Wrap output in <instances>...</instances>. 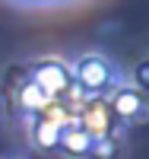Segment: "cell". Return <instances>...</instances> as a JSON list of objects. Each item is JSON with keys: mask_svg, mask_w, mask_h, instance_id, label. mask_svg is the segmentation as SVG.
Returning a JSON list of instances; mask_svg holds the SVG:
<instances>
[{"mask_svg": "<svg viewBox=\"0 0 149 159\" xmlns=\"http://www.w3.org/2000/svg\"><path fill=\"white\" fill-rule=\"evenodd\" d=\"M140 108H143V96L137 89H121L114 96V102H111V111L117 118H124V121H133L140 115Z\"/></svg>", "mask_w": 149, "mask_h": 159, "instance_id": "277c9868", "label": "cell"}, {"mask_svg": "<svg viewBox=\"0 0 149 159\" xmlns=\"http://www.w3.org/2000/svg\"><path fill=\"white\" fill-rule=\"evenodd\" d=\"M32 80H35V83H42V86L48 89L51 99L70 89V70H67L60 61H45V64H38V67L32 70Z\"/></svg>", "mask_w": 149, "mask_h": 159, "instance_id": "7a4b0ae2", "label": "cell"}, {"mask_svg": "<svg viewBox=\"0 0 149 159\" xmlns=\"http://www.w3.org/2000/svg\"><path fill=\"white\" fill-rule=\"evenodd\" d=\"M51 102V96H48V89L42 86V83H32L22 89V105H29V108H45V105Z\"/></svg>", "mask_w": 149, "mask_h": 159, "instance_id": "5b68a950", "label": "cell"}, {"mask_svg": "<svg viewBox=\"0 0 149 159\" xmlns=\"http://www.w3.org/2000/svg\"><path fill=\"white\" fill-rule=\"evenodd\" d=\"M73 76H76V83L83 86V89L99 92V89H105L108 83H111V67H108V61H105V57L89 54V57H83V61H76Z\"/></svg>", "mask_w": 149, "mask_h": 159, "instance_id": "6da1fadb", "label": "cell"}, {"mask_svg": "<svg viewBox=\"0 0 149 159\" xmlns=\"http://www.w3.org/2000/svg\"><path fill=\"white\" fill-rule=\"evenodd\" d=\"M133 80H137V86H140V89H149V61H140V64H137Z\"/></svg>", "mask_w": 149, "mask_h": 159, "instance_id": "8992f818", "label": "cell"}, {"mask_svg": "<svg viewBox=\"0 0 149 159\" xmlns=\"http://www.w3.org/2000/svg\"><path fill=\"white\" fill-rule=\"evenodd\" d=\"M57 147L67 150V153H73V156H83V153H92V147H95V134H92L89 127H64Z\"/></svg>", "mask_w": 149, "mask_h": 159, "instance_id": "3957f363", "label": "cell"}, {"mask_svg": "<svg viewBox=\"0 0 149 159\" xmlns=\"http://www.w3.org/2000/svg\"><path fill=\"white\" fill-rule=\"evenodd\" d=\"M19 7H54V3H70V0H13Z\"/></svg>", "mask_w": 149, "mask_h": 159, "instance_id": "52a82bcc", "label": "cell"}]
</instances>
